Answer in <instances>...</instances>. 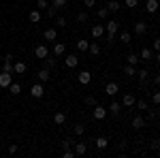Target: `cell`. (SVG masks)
I'll list each match as a JSON object with an SVG mask.
<instances>
[{"mask_svg": "<svg viewBox=\"0 0 160 158\" xmlns=\"http://www.w3.org/2000/svg\"><path fill=\"white\" fill-rule=\"evenodd\" d=\"M37 77H38V81H41V84H45V81H49V79H51V71L45 66V69H41V71L37 73Z\"/></svg>", "mask_w": 160, "mask_h": 158, "instance_id": "obj_11", "label": "cell"}, {"mask_svg": "<svg viewBox=\"0 0 160 158\" xmlns=\"http://www.w3.org/2000/svg\"><path fill=\"white\" fill-rule=\"evenodd\" d=\"M73 150H75V156H86L88 154V145L83 141H73Z\"/></svg>", "mask_w": 160, "mask_h": 158, "instance_id": "obj_2", "label": "cell"}, {"mask_svg": "<svg viewBox=\"0 0 160 158\" xmlns=\"http://www.w3.org/2000/svg\"><path fill=\"white\" fill-rule=\"evenodd\" d=\"M98 17H100V19H107V17H109V9H107V7L98 9Z\"/></svg>", "mask_w": 160, "mask_h": 158, "instance_id": "obj_37", "label": "cell"}, {"mask_svg": "<svg viewBox=\"0 0 160 158\" xmlns=\"http://www.w3.org/2000/svg\"><path fill=\"white\" fill-rule=\"evenodd\" d=\"M45 60H47V69H53V66H56V58H49V56H47V58H45Z\"/></svg>", "mask_w": 160, "mask_h": 158, "instance_id": "obj_45", "label": "cell"}, {"mask_svg": "<svg viewBox=\"0 0 160 158\" xmlns=\"http://www.w3.org/2000/svg\"><path fill=\"white\" fill-rule=\"evenodd\" d=\"M51 7L58 11V9H64V7H68V0H51Z\"/></svg>", "mask_w": 160, "mask_h": 158, "instance_id": "obj_26", "label": "cell"}, {"mask_svg": "<svg viewBox=\"0 0 160 158\" xmlns=\"http://www.w3.org/2000/svg\"><path fill=\"white\" fill-rule=\"evenodd\" d=\"M135 32H137V37H143V34L148 32V24H145V22H137L135 24Z\"/></svg>", "mask_w": 160, "mask_h": 158, "instance_id": "obj_14", "label": "cell"}, {"mask_svg": "<svg viewBox=\"0 0 160 158\" xmlns=\"http://www.w3.org/2000/svg\"><path fill=\"white\" fill-rule=\"evenodd\" d=\"M107 113H109V111L105 109L102 105H94V111H92L94 120H105V118H107Z\"/></svg>", "mask_w": 160, "mask_h": 158, "instance_id": "obj_3", "label": "cell"}, {"mask_svg": "<svg viewBox=\"0 0 160 158\" xmlns=\"http://www.w3.org/2000/svg\"><path fill=\"white\" fill-rule=\"evenodd\" d=\"M137 75H139V79H141V81H143V84H145V81H148V77H149L148 69H139V71H137Z\"/></svg>", "mask_w": 160, "mask_h": 158, "instance_id": "obj_32", "label": "cell"}, {"mask_svg": "<svg viewBox=\"0 0 160 158\" xmlns=\"http://www.w3.org/2000/svg\"><path fill=\"white\" fill-rule=\"evenodd\" d=\"M158 107H160V105H158Z\"/></svg>", "mask_w": 160, "mask_h": 158, "instance_id": "obj_53", "label": "cell"}, {"mask_svg": "<svg viewBox=\"0 0 160 158\" xmlns=\"http://www.w3.org/2000/svg\"><path fill=\"white\" fill-rule=\"evenodd\" d=\"M64 64H66V69H75V66L79 64V58H77L75 54H68V56L64 58Z\"/></svg>", "mask_w": 160, "mask_h": 158, "instance_id": "obj_12", "label": "cell"}, {"mask_svg": "<svg viewBox=\"0 0 160 158\" xmlns=\"http://www.w3.org/2000/svg\"><path fill=\"white\" fill-rule=\"evenodd\" d=\"M120 109H122V107H120V103H115V100H113V103L109 105V109H107V111H109L111 115H120Z\"/></svg>", "mask_w": 160, "mask_h": 158, "instance_id": "obj_25", "label": "cell"}, {"mask_svg": "<svg viewBox=\"0 0 160 158\" xmlns=\"http://www.w3.org/2000/svg\"><path fill=\"white\" fill-rule=\"evenodd\" d=\"M64 51H66V45H64V43H56V47H53V56H64Z\"/></svg>", "mask_w": 160, "mask_h": 158, "instance_id": "obj_27", "label": "cell"}, {"mask_svg": "<svg viewBox=\"0 0 160 158\" xmlns=\"http://www.w3.org/2000/svg\"><path fill=\"white\" fill-rule=\"evenodd\" d=\"M152 85H160V73L154 75V79H152Z\"/></svg>", "mask_w": 160, "mask_h": 158, "instance_id": "obj_47", "label": "cell"}, {"mask_svg": "<svg viewBox=\"0 0 160 158\" xmlns=\"http://www.w3.org/2000/svg\"><path fill=\"white\" fill-rule=\"evenodd\" d=\"M145 11L148 13H156L158 11V0H148V2H145Z\"/></svg>", "mask_w": 160, "mask_h": 158, "instance_id": "obj_20", "label": "cell"}, {"mask_svg": "<svg viewBox=\"0 0 160 158\" xmlns=\"http://www.w3.org/2000/svg\"><path fill=\"white\" fill-rule=\"evenodd\" d=\"M105 30H107V41H113L115 34H118V30H120V24H118L115 19H109V22L105 24Z\"/></svg>", "mask_w": 160, "mask_h": 158, "instance_id": "obj_1", "label": "cell"}, {"mask_svg": "<svg viewBox=\"0 0 160 158\" xmlns=\"http://www.w3.org/2000/svg\"><path fill=\"white\" fill-rule=\"evenodd\" d=\"M13 58H15L13 54H7L4 56V62H2V71L4 73H13Z\"/></svg>", "mask_w": 160, "mask_h": 158, "instance_id": "obj_5", "label": "cell"}, {"mask_svg": "<svg viewBox=\"0 0 160 158\" xmlns=\"http://www.w3.org/2000/svg\"><path fill=\"white\" fill-rule=\"evenodd\" d=\"M152 105H160V92H152Z\"/></svg>", "mask_w": 160, "mask_h": 158, "instance_id": "obj_39", "label": "cell"}, {"mask_svg": "<svg viewBox=\"0 0 160 158\" xmlns=\"http://www.w3.org/2000/svg\"><path fill=\"white\" fill-rule=\"evenodd\" d=\"M9 92H11V94H15V96H17V94H19V92H22V85H19V84H11V85H9Z\"/></svg>", "mask_w": 160, "mask_h": 158, "instance_id": "obj_35", "label": "cell"}, {"mask_svg": "<svg viewBox=\"0 0 160 158\" xmlns=\"http://www.w3.org/2000/svg\"><path fill=\"white\" fill-rule=\"evenodd\" d=\"M30 94H32V98H43V94H45V88H43V84H32V88H30Z\"/></svg>", "mask_w": 160, "mask_h": 158, "instance_id": "obj_4", "label": "cell"}, {"mask_svg": "<svg viewBox=\"0 0 160 158\" xmlns=\"http://www.w3.org/2000/svg\"><path fill=\"white\" fill-rule=\"evenodd\" d=\"M149 150H160V139H152V143H149Z\"/></svg>", "mask_w": 160, "mask_h": 158, "instance_id": "obj_38", "label": "cell"}, {"mask_svg": "<svg viewBox=\"0 0 160 158\" xmlns=\"http://www.w3.org/2000/svg\"><path fill=\"white\" fill-rule=\"evenodd\" d=\"M152 51H160V37L154 38V49H152Z\"/></svg>", "mask_w": 160, "mask_h": 158, "instance_id": "obj_46", "label": "cell"}, {"mask_svg": "<svg viewBox=\"0 0 160 158\" xmlns=\"http://www.w3.org/2000/svg\"><path fill=\"white\" fill-rule=\"evenodd\" d=\"M126 2V7H137L139 4V0H124Z\"/></svg>", "mask_w": 160, "mask_h": 158, "instance_id": "obj_49", "label": "cell"}, {"mask_svg": "<svg viewBox=\"0 0 160 158\" xmlns=\"http://www.w3.org/2000/svg\"><path fill=\"white\" fill-rule=\"evenodd\" d=\"M139 56H141V60H154V51H152L149 47H143Z\"/></svg>", "mask_w": 160, "mask_h": 158, "instance_id": "obj_19", "label": "cell"}, {"mask_svg": "<svg viewBox=\"0 0 160 158\" xmlns=\"http://www.w3.org/2000/svg\"><path fill=\"white\" fill-rule=\"evenodd\" d=\"M135 103H137L135 94H124V98H122V105H124V107H132Z\"/></svg>", "mask_w": 160, "mask_h": 158, "instance_id": "obj_17", "label": "cell"}, {"mask_svg": "<svg viewBox=\"0 0 160 158\" xmlns=\"http://www.w3.org/2000/svg\"><path fill=\"white\" fill-rule=\"evenodd\" d=\"M73 133H75V135H79V137H81V135H86V126H83L81 122H77V124L73 126Z\"/></svg>", "mask_w": 160, "mask_h": 158, "instance_id": "obj_28", "label": "cell"}, {"mask_svg": "<svg viewBox=\"0 0 160 158\" xmlns=\"http://www.w3.org/2000/svg\"><path fill=\"white\" fill-rule=\"evenodd\" d=\"M118 92H120V85L115 84V81H109V84L105 85V94L107 96H115Z\"/></svg>", "mask_w": 160, "mask_h": 158, "instance_id": "obj_8", "label": "cell"}, {"mask_svg": "<svg viewBox=\"0 0 160 158\" xmlns=\"http://www.w3.org/2000/svg\"><path fill=\"white\" fill-rule=\"evenodd\" d=\"M135 105L139 107V109H148V100H143V98H141V100H137Z\"/></svg>", "mask_w": 160, "mask_h": 158, "instance_id": "obj_43", "label": "cell"}, {"mask_svg": "<svg viewBox=\"0 0 160 158\" xmlns=\"http://www.w3.org/2000/svg\"><path fill=\"white\" fill-rule=\"evenodd\" d=\"M9 154H17V143H11L9 145Z\"/></svg>", "mask_w": 160, "mask_h": 158, "instance_id": "obj_48", "label": "cell"}, {"mask_svg": "<svg viewBox=\"0 0 160 158\" xmlns=\"http://www.w3.org/2000/svg\"><path fill=\"white\" fill-rule=\"evenodd\" d=\"M120 41H122L124 45H128V43H132V37H130V32H122V34H120Z\"/></svg>", "mask_w": 160, "mask_h": 158, "instance_id": "obj_33", "label": "cell"}, {"mask_svg": "<svg viewBox=\"0 0 160 158\" xmlns=\"http://www.w3.org/2000/svg\"><path fill=\"white\" fill-rule=\"evenodd\" d=\"M64 122H66V113H64V111H58V113L53 115V124H56V126H62Z\"/></svg>", "mask_w": 160, "mask_h": 158, "instance_id": "obj_18", "label": "cell"}, {"mask_svg": "<svg viewBox=\"0 0 160 158\" xmlns=\"http://www.w3.org/2000/svg\"><path fill=\"white\" fill-rule=\"evenodd\" d=\"M34 56L41 58V60H45V58L49 56V49L45 47V45H37V47H34Z\"/></svg>", "mask_w": 160, "mask_h": 158, "instance_id": "obj_10", "label": "cell"}, {"mask_svg": "<svg viewBox=\"0 0 160 158\" xmlns=\"http://www.w3.org/2000/svg\"><path fill=\"white\" fill-rule=\"evenodd\" d=\"M124 75H128V77L137 75V66H132V64H126V66H124Z\"/></svg>", "mask_w": 160, "mask_h": 158, "instance_id": "obj_30", "label": "cell"}, {"mask_svg": "<svg viewBox=\"0 0 160 158\" xmlns=\"http://www.w3.org/2000/svg\"><path fill=\"white\" fill-rule=\"evenodd\" d=\"M62 158H75V150H64L62 152Z\"/></svg>", "mask_w": 160, "mask_h": 158, "instance_id": "obj_40", "label": "cell"}, {"mask_svg": "<svg viewBox=\"0 0 160 158\" xmlns=\"http://www.w3.org/2000/svg\"><path fill=\"white\" fill-rule=\"evenodd\" d=\"M77 22H81V24H86V22H88V11H81V13H77Z\"/></svg>", "mask_w": 160, "mask_h": 158, "instance_id": "obj_36", "label": "cell"}, {"mask_svg": "<svg viewBox=\"0 0 160 158\" xmlns=\"http://www.w3.org/2000/svg\"><path fill=\"white\" fill-rule=\"evenodd\" d=\"M156 62L160 64V51H156Z\"/></svg>", "mask_w": 160, "mask_h": 158, "instance_id": "obj_52", "label": "cell"}, {"mask_svg": "<svg viewBox=\"0 0 160 158\" xmlns=\"http://www.w3.org/2000/svg\"><path fill=\"white\" fill-rule=\"evenodd\" d=\"M86 105L88 107H94V105H96V98L94 96H86Z\"/></svg>", "mask_w": 160, "mask_h": 158, "instance_id": "obj_42", "label": "cell"}, {"mask_svg": "<svg viewBox=\"0 0 160 158\" xmlns=\"http://www.w3.org/2000/svg\"><path fill=\"white\" fill-rule=\"evenodd\" d=\"M94 145L98 147V150H107V147H109V141H107L105 137H98V139L94 141Z\"/></svg>", "mask_w": 160, "mask_h": 158, "instance_id": "obj_23", "label": "cell"}, {"mask_svg": "<svg viewBox=\"0 0 160 158\" xmlns=\"http://www.w3.org/2000/svg\"><path fill=\"white\" fill-rule=\"evenodd\" d=\"M83 4H86V9H88V7H94V4H96V0H83Z\"/></svg>", "mask_w": 160, "mask_h": 158, "instance_id": "obj_50", "label": "cell"}, {"mask_svg": "<svg viewBox=\"0 0 160 158\" xmlns=\"http://www.w3.org/2000/svg\"><path fill=\"white\" fill-rule=\"evenodd\" d=\"M28 17H30V22H32V24H38V22H41V11H38V9H32Z\"/></svg>", "mask_w": 160, "mask_h": 158, "instance_id": "obj_22", "label": "cell"}, {"mask_svg": "<svg viewBox=\"0 0 160 158\" xmlns=\"http://www.w3.org/2000/svg\"><path fill=\"white\" fill-rule=\"evenodd\" d=\"M77 81H79L81 85H88L90 81H92V73H90V71H81V73L77 75Z\"/></svg>", "mask_w": 160, "mask_h": 158, "instance_id": "obj_9", "label": "cell"}, {"mask_svg": "<svg viewBox=\"0 0 160 158\" xmlns=\"http://www.w3.org/2000/svg\"><path fill=\"white\" fill-rule=\"evenodd\" d=\"M62 147H64V150H71V147H73V139H64V141H62Z\"/></svg>", "mask_w": 160, "mask_h": 158, "instance_id": "obj_41", "label": "cell"}, {"mask_svg": "<svg viewBox=\"0 0 160 158\" xmlns=\"http://www.w3.org/2000/svg\"><path fill=\"white\" fill-rule=\"evenodd\" d=\"M107 9H109V13H115V11H120V2H118V0H111L109 4H107Z\"/></svg>", "mask_w": 160, "mask_h": 158, "instance_id": "obj_31", "label": "cell"}, {"mask_svg": "<svg viewBox=\"0 0 160 158\" xmlns=\"http://www.w3.org/2000/svg\"><path fill=\"white\" fill-rule=\"evenodd\" d=\"M105 34V24H96L94 28H92V37L94 38H100Z\"/></svg>", "mask_w": 160, "mask_h": 158, "instance_id": "obj_16", "label": "cell"}, {"mask_svg": "<svg viewBox=\"0 0 160 158\" xmlns=\"http://www.w3.org/2000/svg\"><path fill=\"white\" fill-rule=\"evenodd\" d=\"M126 62L132 64V66H137V64L141 62V56H139V54H128V56H126Z\"/></svg>", "mask_w": 160, "mask_h": 158, "instance_id": "obj_21", "label": "cell"}, {"mask_svg": "<svg viewBox=\"0 0 160 158\" xmlns=\"http://www.w3.org/2000/svg\"><path fill=\"white\" fill-rule=\"evenodd\" d=\"M47 15H49V17H53V15H56V9H53L51 4H49V9H47Z\"/></svg>", "mask_w": 160, "mask_h": 158, "instance_id": "obj_51", "label": "cell"}, {"mask_svg": "<svg viewBox=\"0 0 160 158\" xmlns=\"http://www.w3.org/2000/svg\"><path fill=\"white\" fill-rule=\"evenodd\" d=\"M56 26H58V28H64V26H66V17H58V19H56Z\"/></svg>", "mask_w": 160, "mask_h": 158, "instance_id": "obj_44", "label": "cell"}, {"mask_svg": "<svg viewBox=\"0 0 160 158\" xmlns=\"http://www.w3.org/2000/svg\"><path fill=\"white\" fill-rule=\"evenodd\" d=\"M143 126H145V118H143V115H135V118H132V128H135V130H141Z\"/></svg>", "mask_w": 160, "mask_h": 158, "instance_id": "obj_13", "label": "cell"}, {"mask_svg": "<svg viewBox=\"0 0 160 158\" xmlns=\"http://www.w3.org/2000/svg\"><path fill=\"white\" fill-rule=\"evenodd\" d=\"M26 71H28V64L22 60H17V62H13V73L15 75H24Z\"/></svg>", "mask_w": 160, "mask_h": 158, "instance_id": "obj_7", "label": "cell"}, {"mask_svg": "<svg viewBox=\"0 0 160 158\" xmlns=\"http://www.w3.org/2000/svg\"><path fill=\"white\" fill-rule=\"evenodd\" d=\"M75 45H77V49H79V51H88V47H90V41H86V38H79Z\"/></svg>", "mask_w": 160, "mask_h": 158, "instance_id": "obj_24", "label": "cell"}, {"mask_svg": "<svg viewBox=\"0 0 160 158\" xmlns=\"http://www.w3.org/2000/svg\"><path fill=\"white\" fill-rule=\"evenodd\" d=\"M43 37H45V41H56V38H58V30H56V28H47V30L43 32Z\"/></svg>", "mask_w": 160, "mask_h": 158, "instance_id": "obj_15", "label": "cell"}, {"mask_svg": "<svg viewBox=\"0 0 160 158\" xmlns=\"http://www.w3.org/2000/svg\"><path fill=\"white\" fill-rule=\"evenodd\" d=\"M88 51H90L92 56H98V54H100V45H98V43H90V47H88Z\"/></svg>", "mask_w": 160, "mask_h": 158, "instance_id": "obj_29", "label": "cell"}, {"mask_svg": "<svg viewBox=\"0 0 160 158\" xmlns=\"http://www.w3.org/2000/svg\"><path fill=\"white\" fill-rule=\"evenodd\" d=\"M37 9L38 11H47L49 9V2L47 0H37Z\"/></svg>", "mask_w": 160, "mask_h": 158, "instance_id": "obj_34", "label": "cell"}, {"mask_svg": "<svg viewBox=\"0 0 160 158\" xmlns=\"http://www.w3.org/2000/svg\"><path fill=\"white\" fill-rule=\"evenodd\" d=\"M11 84H13V75L2 71V73H0V88H7V90H9V85H11Z\"/></svg>", "mask_w": 160, "mask_h": 158, "instance_id": "obj_6", "label": "cell"}]
</instances>
